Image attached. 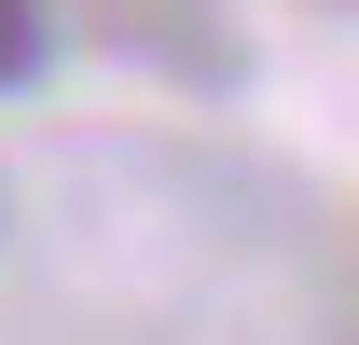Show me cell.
Returning <instances> with one entry per match:
<instances>
[{"instance_id": "obj_1", "label": "cell", "mask_w": 359, "mask_h": 345, "mask_svg": "<svg viewBox=\"0 0 359 345\" xmlns=\"http://www.w3.org/2000/svg\"><path fill=\"white\" fill-rule=\"evenodd\" d=\"M42 69V0H0V83Z\"/></svg>"}]
</instances>
